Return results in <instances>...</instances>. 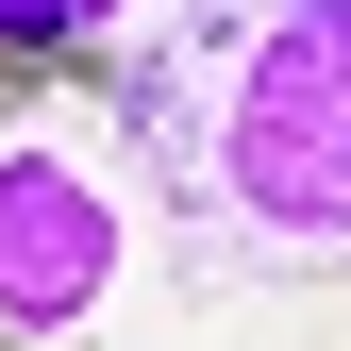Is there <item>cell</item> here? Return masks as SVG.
<instances>
[{"label": "cell", "mask_w": 351, "mask_h": 351, "mask_svg": "<svg viewBox=\"0 0 351 351\" xmlns=\"http://www.w3.org/2000/svg\"><path fill=\"white\" fill-rule=\"evenodd\" d=\"M101 117L201 285L351 268V0H167L117 34Z\"/></svg>", "instance_id": "6da1fadb"}, {"label": "cell", "mask_w": 351, "mask_h": 351, "mask_svg": "<svg viewBox=\"0 0 351 351\" xmlns=\"http://www.w3.org/2000/svg\"><path fill=\"white\" fill-rule=\"evenodd\" d=\"M134 268V201L67 134H0V335H84Z\"/></svg>", "instance_id": "7a4b0ae2"}, {"label": "cell", "mask_w": 351, "mask_h": 351, "mask_svg": "<svg viewBox=\"0 0 351 351\" xmlns=\"http://www.w3.org/2000/svg\"><path fill=\"white\" fill-rule=\"evenodd\" d=\"M0 51H84V0H0Z\"/></svg>", "instance_id": "3957f363"}, {"label": "cell", "mask_w": 351, "mask_h": 351, "mask_svg": "<svg viewBox=\"0 0 351 351\" xmlns=\"http://www.w3.org/2000/svg\"><path fill=\"white\" fill-rule=\"evenodd\" d=\"M51 84V51H0V134H17V101Z\"/></svg>", "instance_id": "277c9868"}, {"label": "cell", "mask_w": 351, "mask_h": 351, "mask_svg": "<svg viewBox=\"0 0 351 351\" xmlns=\"http://www.w3.org/2000/svg\"><path fill=\"white\" fill-rule=\"evenodd\" d=\"M101 34H134V0H84V51H101Z\"/></svg>", "instance_id": "5b68a950"}, {"label": "cell", "mask_w": 351, "mask_h": 351, "mask_svg": "<svg viewBox=\"0 0 351 351\" xmlns=\"http://www.w3.org/2000/svg\"><path fill=\"white\" fill-rule=\"evenodd\" d=\"M0 351H67V335H0Z\"/></svg>", "instance_id": "8992f818"}]
</instances>
